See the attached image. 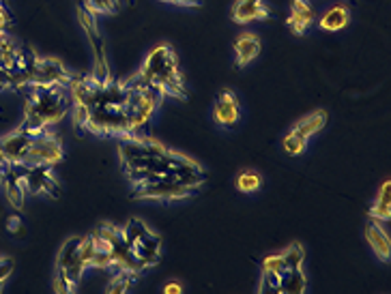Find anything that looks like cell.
Listing matches in <instances>:
<instances>
[{
	"label": "cell",
	"mask_w": 391,
	"mask_h": 294,
	"mask_svg": "<svg viewBox=\"0 0 391 294\" xmlns=\"http://www.w3.org/2000/svg\"><path fill=\"white\" fill-rule=\"evenodd\" d=\"M30 94L24 108V122L18 127L30 138H37L46 132V127L56 125L69 110V94H64L67 86H26Z\"/></svg>",
	"instance_id": "6da1fadb"
},
{
	"label": "cell",
	"mask_w": 391,
	"mask_h": 294,
	"mask_svg": "<svg viewBox=\"0 0 391 294\" xmlns=\"http://www.w3.org/2000/svg\"><path fill=\"white\" fill-rule=\"evenodd\" d=\"M129 82L142 84V86H153L164 97L170 94V97H177V99H187L183 78H181V71H179L177 54L166 43H161V46H157L149 52L142 69Z\"/></svg>",
	"instance_id": "7a4b0ae2"
},
{
	"label": "cell",
	"mask_w": 391,
	"mask_h": 294,
	"mask_svg": "<svg viewBox=\"0 0 391 294\" xmlns=\"http://www.w3.org/2000/svg\"><path fill=\"white\" fill-rule=\"evenodd\" d=\"M127 86V97H125V114L129 120V129H132V136H142L146 125L153 120L159 104H161V94L153 86H142V84H132L125 82Z\"/></svg>",
	"instance_id": "3957f363"
},
{
	"label": "cell",
	"mask_w": 391,
	"mask_h": 294,
	"mask_svg": "<svg viewBox=\"0 0 391 294\" xmlns=\"http://www.w3.org/2000/svg\"><path fill=\"white\" fill-rule=\"evenodd\" d=\"M196 189L179 183L174 176H164L151 183L136 185L134 189V198L136 200H159V202H172V200H183L189 198Z\"/></svg>",
	"instance_id": "277c9868"
},
{
	"label": "cell",
	"mask_w": 391,
	"mask_h": 294,
	"mask_svg": "<svg viewBox=\"0 0 391 294\" xmlns=\"http://www.w3.org/2000/svg\"><path fill=\"white\" fill-rule=\"evenodd\" d=\"M80 24L86 32V37L90 41V48H92V54H95V74L92 78H97L100 82H108L112 80L110 78V67H108V54H106V46H104V39L100 35V30L95 26V15L82 5L80 7Z\"/></svg>",
	"instance_id": "5b68a950"
},
{
	"label": "cell",
	"mask_w": 391,
	"mask_h": 294,
	"mask_svg": "<svg viewBox=\"0 0 391 294\" xmlns=\"http://www.w3.org/2000/svg\"><path fill=\"white\" fill-rule=\"evenodd\" d=\"M64 157L60 142L52 136V134H41L37 138H32L30 148L24 157V166H48L54 168L56 163H60Z\"/></svg>",
	"instance_id": "8992f818"
},
{
	"label": "cell",
	"mask_w": 391,
	"mask_h": 294,
	"mask_svg": "<svg viewBox=\"0 0 391 294\" xmlns=\"http://www.w3.org/2000/svg\"><path fill=\"white\" fill-rule=\"evenodd\" d=\"M15 170L22 176L24 191L28 193H48L52 198H58V183L52 176V168L48 166H24V163H15Z\"/></svg>",
	"instance_id": "52a82bcc"
},
{
	"label": "cell",
	"mask_w": 391,
	"mask_h": 294,
	"mask_svg": "<svg viewBox=\"0 0 391 294\" xmlns=\"http://www.w3.org/2000/svg\"><path fill=\"white\" fill-rule=\"evenodd\" d=\"M71 78L74 76L67 71V67H64L60 60L39 56L35 62V69H32L30 84L32 86H67Z\"/></svg>",
	"instance_id": "ba28073f"
},
{
	"label": "cell",
	"mask_w": 391,
	"mask_h": 294,
	"mask_svg": "<svg viewBox=\"0 0 391 294\" xmlns=\"http://www.w3.org/2000/svg\"><path fill=\"white\" fill-rule=\"evenodd\" d=\"M80 243H82V239H78V237L69 239L67 243L62 245V249L58 253V262H56V269L64 271V275H67L76 286L80 284L82 273L86 269V262L80 255Z\"/></svg>",
	"instance_id": "9c48e42d"
},
{
	"label": "cell",
	"mask_w": 391,
	"mask_h": 294,
	"mask_svg": "<svg viewBox=\"0 0 391 294\" xmlns=\"http://www.w3.org/2000/svg\"><path fill=\"white\" fill-rule=\"evenodd\" d=\"M30 142H32V138L28 134H24L22 129H18V132H13L0 140V157H3L7 166L22 163L28 148H30Z\"/></svg>",
	"instance_id": "30bf717a"
},
{
	"label": "cell",
	"mask_w": 391,
	"mask_h": 294,
	"mask_svg": "<svg viewBox=\"0 0 391 294\" xmlns=\"http://www.w3.org/2000/svg\"><path fill=\"white\" fill-rule=\"evenodd\" d=\"M213 118L217 125L221 127H233L239 122L241 118V106H239V99L233 90L224 88L217 97L215 102V108H213Z\"/></svg>",
	"instance_id": "8fae6325"
},
{
	"label": "cell",
	"mask_w": 391,
	"mask_h": 294,
	"mask_svg": "<svg viewBox=\"0 0 391 294\" xmlns=\"http://www.w3.org/2000/svg\"><path fill=\"white\" fill-rule=\"evenodd\" d=\"M316 20V11L312 7L310 0H292L290 5V15L286 20V26L290 28L292 35H306L308 28L314 24Z\"/></svg>",
	"instance_id": "7c38bea8"
},
{
	"label": "cell",
	"mask_w": 391,
	"mask_h": 294,
	"mask_svg": "<svg viewBox=\"0 0 391 294\" xmlns=\"http://www.w3.org/2000/svg\"><path fill=\"white\" fill-rule=\"evenodd\" d=\"M366 241L372 247V251L378 255V260H383V262H389V258H391V239H389V232H387V223L370 219V223L366 225Z\"/></svg>",
	"instance_id": "4fadbf2b"
},
{
	"label": "cell",
	"mask_w": 391,
	"mask_h": 294,
	"mask_svg": "<svg viewBox=\"0 0 391 294\" xmlns=\"http://www.w3.org/2000/svg\"><path fill=\"white\" fill-rule=\"evenodd\" d=\"M132 251L138 258V262L142 265V269L153 267V265L159 262V258H161V239L155 232L149 230L138 243H134Z\"/></svg>",
	"instance_id": "5bb4252c"
},
{
	"label": "cell",
	"mask_w": 391,
	"mask_h": 294,
	"mask_svg": "<svg viewBox=\"0 0 391 294\" xmlns=\"http://www.w3.org/2000/svg\"><path fill=\"white\" fill-rule=\"evenodd\" d=\"M0 181H3L5 193H7V200L13 209H24V198H26V191H24V183L20 172L15 170V166H5L3 172H0Z\"/></svg>",
	"instance_id": "9a60e30c"
},
{
	"label": "cell",
	"mask_w": 391,
	"mask_h": 294,
	"mask_svg": "<svg viewBox=\"0 0 391 294\" xmlns=\"http://www.w3.org/2000/svg\"><path fill=\"white\" fill-rule=\"evenodd\" d=\"M267 18H269V9L265 5V0H237L233 7V20L237 24H249Z\"/></svg>",
	"instance_id": "2e32d148"
},
{
	"label": "cell",
	"mask_w": 391,
	"mask_h": 294,
	"mask_svg": "<svg viewBox=\"0 0 391 294\" xmlns=\"http://www.w3.org/2000/svg\"><path fill=\"white\" fill-rule=\"evenodd\" d=\"M235 54H237V67H247L260 54V39L254 32H241L235 41Z\"/></svg>",
	"instance_id": "e0dca14e"
},
{
	"label": "cell",
	"mask_w": 391,
	"mask_h": 294,
	"mask_svg": "<svg viewBox=\"0 0 391 294\" xmlns=\"http://www.w3.org/2000/svg\"><path fill=\"white\" fill-rule=\"evenodd\" d=\"M370 219L387 223L391 219V181H385L378 189L376 202L370 209Z\"/></svg>",
	"instance_id": "ac0fdd59"
},
{
	"label": "cell",
	"mask_w": 391,
	"mask_h": 294,
	"mask_svg": "<svg viewBox=\"0 0 391 294\" xmlns=\"http://www.w3.org/2000/svg\"><path fill=\"white\" fill-rule=\"evenodd\" d=\"M324 125H327V112H324V110H316V112L308 114L306 118H301L295 127L290 129V132H295V134H299V136H303V138L310 140L314 134L320 132Z\"/></svg>",
	"instance_id": "d6986e66"
},
{
	"label": "cell",
	"mask_w": 391,
	"mask_h": 294,
	"mask_svg": "<svg viewBox=\"0 0 391 294\" xmlns=\"http://www.w3.org/2000/svg\"><path fill=\"white\" fill-rule=\"evenodd\" d=\"M308 290V279L303 275V269H288L280 277V294H301Z\"/></svg>",
	"instance_id": "ffe728a7"
},
{
	"label": "cell",
	"mask_w": 391,
	"mask_h": 294,
	"mask_svg": "<svg viewBox=\"0 0 391 294\" xmlns=\"http://www.w3.org/2000/svg\"><path fill=\"white\" fill-rule=\"evenodd\" d=\"M350 22V13L344 5H336L331 9L324 11V15L320 18V28L327 32H338L342 28H346Z\"/></svg>",
	"instance_id": "44dd1931"
},
{
	"label": "cell",
	"mask_w": 391,
	"mask_h": 294,
	"mask_svg": "<svg viewBox=\"0 0 391 294\" xmlns=\"http://www.w3.org/2000/svg\"><path fill=\"white\" fill-rule=\"evenodd\" d=\"M149 232V227L144 225V221H140V219H132L129 221L123 230H121V234H123V239H125V243L129 245V247H134V243H138L144 234Z\"/></svg>",
	"instance_id": "7402d4cb"
},
{
	"label": "cell",
	"mask_w": 391,
	"mask_h": 294,
	"mask_svg": "<svg viewBox=\"0 0 391 294\" xmlns=\"http://www.w3.org/2000/svg\"><path fill=\"white\" fill-rule=\"evenodd\" d=\"M134 279H136V273L125 271V269H118V273L112 277V281H110V286H108V294H123V292H127L129 286L134 284Z\"/></svg>",
	"instance_id": "603a6c76"
},
{
	"label": "cell",
	"mask_w": 391,
	"mask_h": 294,
	"mask_svg": "<svg viewBox=\"0 0 391 294\" xmlns=\"http://www.w3.org/2000/svg\"><path fill=\"white\" fill-rule=\"evenodd\" d=\"M260 185H263V176H260L258 172H254V170H243L237 176V187L243 193H254V191L260 189Z\"/></svg>",
	"instance_id": "cb8c5ba5"
},
{
	"label": "cell",
	"mask_w": 391,
	"mask_h": 294,
	"mask_svg": "<svg viewBox=\"0 0 391 294\" xmlns=\"http://www.w3.org/2000/svg\"><path fill=\"white\" fill-rule=\"evenodd\" d=\"M306 146H308V138H303V136H299V134H295V132H290V134L284 138V150H286L288 155H292V157L301 155V153L306 150Z\"/></svg>",
	"instance_id": "d4e9b609"
},
{
	"label": "cell",
	"mask_w": 391,
	"mask_h": 294,
	"mask_svg": "<svg viewBox=\"0 0 391 294\" xmlns=\"http://www.w3.org/2000/svg\"><path fill=\"white\" fill-rule=\"evenodd\" d=\"M284 260H286V269H297L303 265V258H306V251L299 243H292L286 251H282Z\"/></svg>",
	"instance_id": "484cf974"
},
{
	"label": "cell",
	"mask_w": 391,
	"mask_h": 294,
	"mask_svg": "<svg viewBox=\"0 0 391 294\" xmlns=\"http://www.w3.org/2000/svg\"><path fill=\"white\" fill-rule=\"evenodd\" d=\"M84 7L92 15H102V13H114L118 9V0H84Z\"/></svg>",
	"instance_id": "4316f807"
},
{
	"label": "cell",
	"mask_w": 391,
	"mask_h": 294,
	"mask_svg": "<svg viewBox=\"0 0 391 294\" xmlns=\"http://www.w3.org/2000/svg\"><path fill=\"white\" fill-rule=\"evenodd\" d=\"M263 271H269V273H275V275H284L288 269H286V260L282 253H273V255H267L263 260Z\"/></svg>",
	"instance_id": "83f0119b"
},
{
	"label": "cell",
	"mask_w": 391,
	"mask_h": 294,
	"mask_svg": "<svg viewBox=\"0 0 391 294\" xmlns=\"http://www.w3.org/2000/svg\"><path fill=\"white\" fill-rule=\"evenodd\" d=\"M260 294H280V275L263 271V286H260Z\"/></svg>",
	"instance_id": "f1b7e54d"
},
{
	"label": "cell",
	"mask_w": 391,
	"mask_h": 294,
	"mask_svg": "<svg viewBox=\"0 0 391 294\" xmlns=\"http://www.w3.org/2000/svg\"><path fill=\"white\" fill-rule=\"evenodd\" d=\"M54 290L58 292V294H69V292H74L76 290V284L64 275V271H58L56 269V277H54Z\"/></svg>",
	"instance_id": "f546056e"
},
{
	"label": "cell",
	"mask_w": 391,
	"mask_h": 294,
	"mask_svg": "<svg viewBox=\"0 0 391 294\" xmlns=\"http://www.w3.org/2000/svg\"><path fill=\"white\" fill-rule=\"evenodd\" d=\"M11 271H13V260L7 258V255H0V290H3V286H5L7 277L11 275Z\"/></svg>",
	"instance_id": "4dcf8cb0"
},
{
	"label": "cell",
	"mask_w": 391,
	"mask_h": 294,
	"mask_svg": "<svg viewBox=\"0 0 391 294\" xmlns=\"http://www.w3.org/2000/svg\"><path fill=\"white\" fill-rule=\"evenodd\" d=\"M7 230H9L11 234H15V237H24L26 227H24V221H22L20 215H11V217L7 219Z\"/></svg>",
	"instance_id": "1f68e13d"
},
{
	"label": "cell",
	"mask_w": 391,
	"mask_h": 294,
	"mask_svg": "<svg viewBox=\"0 0 391 294\" xmlns=\"http://www.w3.org/2000/svg\"><path fill=\"white\" fill-rule=\"evenodd\" d=\"M164 294H183V284L179 281H168L164 286Z\"/></svg>",
	"instance_id": "d6a6232c"
},
{
	"label": "cell",
	"mask_w": 391,
	"mask_h": 294,
	"mask_svg": "<svg viewBox=\"0 0 391 294\" xmlns=\"http://www.w3.org/2000/svg\"><path fill=\"white\" fill-rule=\"evenodd\" d=\"M203 3V0H179V5L183 7H198Z\"/></svg>",
	"instance_id": "836d02e7"
},
{
	"label": "cell",
	"mask_w": 391,
	"mask_h": 294,
	"mask_svg": "<svg viewBox=\"0 0 391 294\" xmlns=\"http://www.w3.org/2000/svg\"><path fill=\"white\" fill-rule=\"evenodd\" d=\"M161 3H168V5H179V0H161Z\"/></svg>",
	"instance_id": "e575fe53"
}]
</instances>
